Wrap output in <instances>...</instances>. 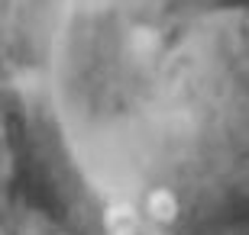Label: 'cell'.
Wrapping results in <instances>:
<instances>
[{"instance_id": "obj_1", "label": "cell", "mask_w": 249, "mask_h": 235, "mask_svg": "<svg viewBox=\"0 0 249 235\" xmlns=\"http://www.w3.org/2000/svg\"><path fill=\"white\" fill-rule=\"evenodd\" d=\"M23 81L104 235H249V0H29Z\"/></svg>"}]
</instances>
